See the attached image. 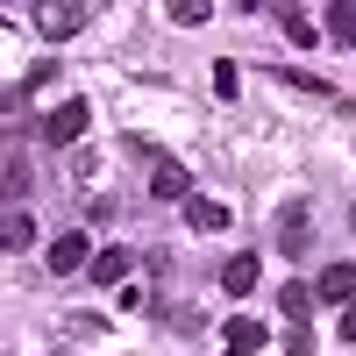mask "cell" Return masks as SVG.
<instances>
[{"instance_id": "9", "label": "cell", "mask_w": 356, "mask_h": 356, "mask_svg": "<svg viewBox=\"0 0 356 356\" xmlns=\"http://www.w3.org/2000/svg\"><path fill=\"white\" fill-rule=\"evenodd\" d=\"M36 243V221L22 214V207H8V214H0V250H29Z\"/></svg>"}, {"instance_id": "8", "label": "cell", "mask_w": 356, "mask_h": 356, "mask_svg": "<svg viewBox=\"0 0 356 356\" xmlns=\"http://www.w3.org/2000/svg\"><path fill=\"white\" fill-rule=\"evenodd\" d=\"M257 278H264V271H257V257H228V264H221V285L235 292V300H250Z\"/></svg>"}, {"instance_id": "16", "label": "cell", "mask_w": 356, "mask_h": 356, "mask_svg": "<svg viewBox=\"0 0 356 356\" xmlns=\"http://www.w3.org/2000/svg\"><path fill=\"white\" fill-rule=\"evenodd\" d=\"M214 93H221V100L243 93V72H235V57H214Z\"/></svg>"}, {"instance_id": "14", "label": "cell", "mask_w": 356, "mask_h": 356, "mask_svg": "<svg viewBox=\"0 0 356 356\" xmlns=\"http://www.w3.org/2000/svg\"><path fill=\"white\" fill-rule=\"evenodd\" d=\"M278 314H292V321H307V314H314V285H300V278H292V285L278 292Z\"/></svg>"}, {"instance_id": "19", "label": "cell", "mask_w": 356, "mask_h": 356, "mask_svg": "<svg viewBox=\"0 0 356 356\" xmlns=\"http://www.w3.org/2000/svg\"><path fill=\"white\" fill-rule=\"evenodd\" d=\"M335 335H342V342H356V300L342 307V321H335Z\"/></svg>"}, {"instance_id": "13", "label": "cell", "mask_w": 356, "mask_h": 356, "mask_svg": "<svg viewBox=\"0 0 356 356\" xmlns=\"http://www.w3.org/2000/svg\"><path fill=\"white\" fill-rule=\"evenodd\" d=\"M328 29H335L342 50H356V0H335V8H328Z\"/></svg>"}, {"instance_id": "15", "label": "cell", "mask_w": 356, "mask_h": 356, "mask_svg": "<svg viewBox=\"0 0 356 356\" xmlns=\"http://www.w3.org/2000/svg\"><path fill=\"white\" fill-rule=\"evenodd\" d=\"M278 22H285V36L300 43V50H307V43H321V29H314V22H307L300 8H278Z\"/></svg>"}, {"instance_id": "20", "label": "cell", "mask_w": 356, "mask_h": 356, "mask_svg": "<svg viewBox=\"0 0 356 356\" xmlns=\"http://www.w3.org/2000/svg\"><path fill=\"white\" fill-rule=\"evenodd\" d=\"M349 228H356V207H349Z\"/></svg>"}, {"instance_id": "2", "label": "cell", "mask_w": 356, "mask_h": 356, "mask_svg": "<svg viewBox=\"0 0 356 356\" xmlns=\"http://www.w3.org/2000/svg\"><path fill=\"white\" fill-rule=\"evenodd\" d=\"M86 122H93V107H86V100H65V107H50V114H43V129H36V136H43V143H79Z\"/></svg>"}, {"instance_id": "17", "label": "cell", "mask_w": 356, "mask_h": 356, "mask_svg": "<svg viewBox=\"0 0 356 356\" xmlns=\"http://www.w3.org/2000/svg\"><path fill=\"white\" fill-rule=\"evenodd\" d=\"M285 356H314V328H307V321H292V328H285Z\"/></svg>"}, {"instance_id": "4", "label": "cell", "mask_w": 356, "mask_h": 356, "mask_svg": "<svg viewBox=\"0 0 356 356\" xmlns=\"http://www.w3.org/2000/svg\"><path fill=\"white\" fill-rule=\"evenodd\" d=\"M314 300H328V307H349V300H356V264H349V257L328 264V271L314 278Z\"/></svg>"}, {"instance_id": "12", "label": "cell", "mask_w": 356, "mask_h": 356, "mask_svg": "<svg viewBox=\"0 0 356 356\" xmlns=\"http://www.w3.org/2000/svg\"><path fill=\"white\" fill-rule=\"evenodd\" d=\"M22 193H29V164L15 150H0V200H22Z\"/></svg>"}, {"instance_id": "7", "label": "cell", "mask_w": 356, "mask_h": 356, "mask_svg": "<svg viewBox=\"0 0 356 356\" xmlns=\"http://www.w3.org/2000/svg\"><path fill=\"white\" fill-rule=\"evenodd\" d=\"M314 243V221H307V207H285V214H278V250L285 257H300Z\"/></svg>"}, {"instance_id": "10", "label": "cell", "mask_w": 356, "mask_h": 356, "mask_svg": "<svg viewBox=\"0 0 356 356\" xmlns=\"http://www.w3.org/2000/svg\"><path fill=\"white\" fill-rule=\"evenodd\" d=\"M186 221H193L200 235H221V228H228V207H221V200H186Z\"/></svg>"}, {"instance_id": "5", "label": "cell", "mask_w": 356, "mask_h": 356, "mask_svg": "<svg viewBox=\"0 0 356 356\" xmlns=\"http://www.w3.org/2000/svg\"><path fill=\"white\" fill-rule=\"evenodd\" d=\"M86 278H93V285H129V250H122V243L93 250V264H86Z\"/></svg>"}, {"instance_id": "3", "label": "cell", "mask_w": 356, "mask_h": 356, "mask_svg": "<svg viewBox=\"0 0 356 356\" xmlns=\"http://www.w3.org/2000/svg\"><path fill=\"white\" fill-rule=\"evenodd\" d=\"M43 264H50L57 278H72V271H86V264H93V243L72 228V235H57V243H50V257H43Z\"/></svg>"}, {"instance_id": "18", "label": "cell", "mask_w": 356, "mask_h": 356, "mask_svg": "<svg viewBox=\"0 0 356 356\" xmlns=\"http://www.w3.org/2000/svg\"><path fill=\"white\" fill-rule=\"evenodd\" d=\"M214 8H207V0H171V22H207Z\"/></svg>"}, {"instance_id": "6", "label": "cell", "mask_w": 356, "mask_h": 356, "mask_svg": "<svg viewBox=\"0 0 356 356\" xmlns=\"http://www.w3.org/2000/svg\"><path fill=\"white\" fill-rule=\"evenodd\" d=\"M150 200H193V193H186V164L150 157Z\"/></svg>"}, {"instance_id": "11", "label": "cell", "mask_w": 356, "mask_h": 356, "mask_svg": "<svg viewBox=\"0 0 356 356\" xmlns=\"http://www.w3.org/2000/svg\"><path fill=\"white\" fill-rule=\"evenodd\" d=\"M250 349H264V321H243V314H235V321H228V356H250Z\"/></svg>"}, {"instance_id": "1", "label": "cell", "mask_w": 356, "mask_h": 356, "mask_svg": "<svg viewBox=\"0 0 356 356\" xmlns=\"http://www.w3.org/2000/svg\"><path fill=\"white\" fill-rule=\"evenodd\" d=\"M29 15H36V29H43L50 43H72L79 29H86V8H65V0H36Z\"/></svg>"}]
</instances>
